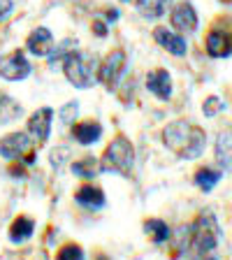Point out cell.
I'll list each match as a JSON object with an SVG mask.
<instances>
[{"label":"cell","instance_id":"277c9868","mask_svg":"<svg viewBox=\"0 0 232 260\" xmlns=\"http://www.w3.org/2000/svg\"><path fill=\"white\" fill-rule=\"evenodd\" d=\"M103 170L114 174H121V177H130L132 168H135V149H132V142L125 135H116L109 146L103 153Z\"/></svg>","mask_w":232,"mask_h":260},{"label":"cell","instance_id":"ac0fdd59","mask_svg":"<svg viewBox=\"0 0 232 260\" xmlns=\"http://www.w3.org/2000/svg\"><path fill=\"white\" fill-rule=\"evenodd\" d=\"M32 233H35V221H32L30 216H23V214L16 216L10 225V239L14 244H21V242H26V239H30Z\"/></svg>","mask_w":232,"mask_h":260},{"label":"cell","instance_id":"d6a6232c","mask_svg":"<svg viewBox=\"0 0 232 260\" xmlns=\"http://www.w3.org/2000/svg\"><path fill=\"white\" fill-rule=\"evenodd\" d=\"M121 3H130V0H121Z\"/></svg>","mask_w":232,"mask_h":260},{"label":"cell","instance_id":"7a4b0ae2","mask_svg":"<svg viewBox=\"0 0 232 260\" xmlns=\"http://www.w3.org/2000/svg\"><path fill=\"white\" fill-rule=\"evenodd\" d=\"M190 230V253L195 258H205L216 251L218 242H221L223 233L218 225V218L211 211H200L193 221L188 223Z\"/></svg>","mask_w":232,"mask_h":260},{"label":"cell","instance_id":"603a6c76","mask_svg":"<svg viewBox=\"0 0 232 260\" xmlns=\"http://www.w3.org/2000/svg\"><path fill=\"white\" fill-rule=\"evenodd\" d=\"M21 105L14 103L10 95H5V93H0V123H10V121L19 119L21 116Z\"/></svg>","mask_w":232,"mask_h":260},{"label":"cell","instance_id":"5b68a950","mask_svg":"<svg viewBox=\"0 0 232 260\" xmlns=\"http://www.w3.org/2000/svg\"><path fill=\"white\" fill-rule=\"evenodd\" d=\"M0 156L5 160H23L30 165L35 160L32 153V137L28 133H10L0 140Z\"/></svg>","mask_w":232,"mask_h":260},{"label":"cell","instance_id":"6da1fadb","mask_svg":"<svg viewBox=\"0 0 232 260\" xmlns=\"http://www.w3.org/2000/svg\"><path fill=\"white\" fill-rule=\"evenodd\" d=\"M162 142L174 156L184 158V160H195L205 153L207 133L200 125L179 119L162 128Z\"/></svg>","mask_w":232,"mask_h":260},{"label":"cell","instance_id":"ba28073f","mask_svg":"<svg viewBox=\"0 0 232 260\" xmlns=\"http://www.w3.org/2000/svg\"><path fill=\"white\" fill-rule=\"evenodd\" d=\"M30 75V63L23 56L21 49L0 56V77L7 81H21Z\"/></svg>","mask_w":232,"mask_h":260},{"label":"cell","instance_id":"30bf717a","mask_svg":"<svg viewBox=\"0 0 232 260\" xmlns=\"http://www.w3.org/2000/svg\"><path fill=\"white\" fill-rule=\"evenodd\" d=\"M153 40H156L158 47H162L172 56H186V51H188V42H186L184 35L170 30V28H165V26L153 28Z\"/></svg>","mask_w":232,"mask_h":260},{"label":"cell","instance_id":"f546056e","mask_svg":"<svg viewBox=\"0 0 232 260\" xmlns=\"http://www.w3.org/2000/svg\"><path fill=\"white\" fill-rule=\"evenodd\" d=\"M95 260H112V258H107L105 253H97V258H95Z\"/></svg>","mask_w":232,"mask_h":260},{"label":"cell","instance_id":"4316f807","mask_svg":"<svg viewBox=\"0 0 232 260\" xmlns=\"http://www.w3.org/2000/svg\"><path fill=\"white\" fill-rule=\"evenodd\" d=\"M93 32H95L97 38H107V26L100 19H93Z\"/></svg>","mask_w":232,"mask_h":260},{"label":"cell","instance_id":"8992f818","mask_svg":"<svg viewBox=\"0 0 232 260\" xmlns=\"http://www.w3.org/2000/svg\"><path fill=\"white\" fill-rule=\"evenodd\" d=\"M125 65H128V56H125L123 49L109 51L107 58H105L103 63H100V68H97V81H100L107 91L116 88L121 77H123V72H125Z\"/></svg>","mask_w":232,"mask_h":260},{"label":"cell","instance_id":"4dcf8cb0","mask_svg":"<svg viewBox=\"0 0 232 260\" xmlns=\"http://www.w3.org/2000/svg\"><path fill=\"white\" fill-rule=\"evenodd\" d=\"M202 260H218V258H216V255H205Z\"/></svg>","mask_w":232,"mask_h":260},{"label":"cell","instance_id":"44dd1931","mask_svg":"<svg viewBox=\"0 0 232 260\" xmlns=\"http://www.w3.org/2000/svg\"><path fill=\"white\" fill-rule=\"evenodd\" d=\"M100 172H103V162L93 156L79 158V160L72 162V174L79 179H95Z\"/></svg>","mask_w":232,"mask_h":260},{"label":"cell","instance_id":"4fadbf2b","mask_svg":"<svg viewBox=\"0 0 232 260\" xmlns=\"http://www.w3.org/2000/svg\"><path fill=\"white\" fill-rule=\"evenodd\" d=\"M146 88L158 98V100H170L172 98V77L168 70H153L146 75Z\"/></svg>","mask_w":232,"mask_h":260},{"label":"cell","instance_id":"f1b7e54d","mask_svg":"<svg viewBox=\"0 0 232 260\" xmlns=\"http://www.w3.org/2000/svg\"><path fill=\"white\" fill-rule=\"evenodd\" d=\"M119 19V10H107V21H116Z\"/></svg>","mask_w":232,"mask_h":260},{"label":"cell","instance_id":"ffe728a7","mask_svg":"<svg viewBox=\"0 0 232 260\" xmlns=\"http://www.w3.org/2000/svg\"><path fill=\"white\" fill-rule=\"evenodd\" d=\"M170 5L172 0H137V12L149 21H156L170 10Z\"/></svg>","mask_w":232,"mask_h":260},{"label":"cell","instance_id":"2e32d148","mask_svg":"<svg viewBox=\"0 0 232 260\" xmlns=\"http://www.w3.org/2000/svg\"><path fill=\"white\" fill-rule=\"evenodd\" d=\"M72 137H75L79 144L88 146L95 144L100 137H103V125L97 121H81V123H72Z\"/></svg>","mask_w":232,"mask_h":260},{"label":"cell","instance_id":"5bb4252c","mask_svg":"<svg viewBox=\"0 0 232 260\" xmlns=\"http://www.w3.org/2000/svg\"><path fill=\"white\" fill-rule=\"evenodd\" d=\"M105 190L100 188V186L95 184H84L79 190L75 193V202L77 205H81L84 209H103L105 207Z\"/></svg>","mask_w":232,"mask_h":260},{"label":"cell","instance_id":"d4e9b609","mask_svg":"<svg viewBox=\"0 0 232 260\" xmlns=\"http://www.w3.org/2000/svg\"><path fill=\"white\" fill-rule=\"evenodd\" d=\"M223 109H225V103H223L218 95H209V98H205V103H202V114L209 116V119H214Z\"/></svg>","mask_w":232,"mask_h":260},{"label":"cell","instance_id":"1f68e13d","mask_svg":"<svg viewBox=\"0 0 232 260\" xmlns=\"http://www.w3.org/2000/svg\"><path fill=\"white\" fill-rule=\"evenodd\" d=\"M218 3H225V5H232V0H218Z\"/></svg>","mask_w":232,"mask_h":260},{"label":"cell","instance_id":"8fae6325","mask_svg":"<svg viewBox=\"0 0 232 260\" xmlns=\"http://www.w3.org/2000/svg\"><path fill=\"white\" fill-rule=\"evenodd\" d=\"M51 121H54V109L51 107H42L32 114L28 119V135L32 137V142H42L49 140V133H51Z\"/></svg>","mask_w":232,"mask_h":260},{"label":"cell","instance_id":"3957f363","mask_svg":"<svg viewBox=\"0 0 232 260\" xmlns=\"http://www.w3.org/2000/svg\"><path fill=\"white\" fill-rule=\"evenodd\" d=\"M97 60L84 51H68L63 56L65 79L77 88H91L97 81Z\"/></svg>","mask_w":232,"mask_h":260},{"label":"cell","instance_id":"e0dca14e","mask_svg":"<svg viewBox=\"0 0 232 260\" xmlns=\"http://www.w3.org/2000/svg\"><path fill=\"white\" fill-rule=\"evenodd\" d=\"M223 179V170L221 168H214V165H205V168H197L193 174V181L195 186L202 190V193H211L214 186L218 184Z\"/></svg>","mask_w":232,"mask_h":260},{"label":"cell","instance_id":"cb8c5ba5","mask_svg":"<svg viewBox=\"0 0 232 260\" xmlns=\"http://www.w3.org/2000/svg\"><path fill=\"white\" fill-rule=\"evenodd\" d=\"M56 260H84V249L79 244H65V246L58 249Z\"/></svg>","mask_w":232,"mask_h":260},{"label":"cell","instance_id":"7402d4cb","mask_svg":"<svg viewBox=\"0 0 232 260\" xmlns=\"http://www.w3.org/2000/svg\"><path fill=\"white\" fill-rule=\"evenodd\" d=\"M144 233L151 235V242L156 244V246H162V244L170 242V237H172L168 223L160 221V218H146L144 221Z\"/></svg>","mask_w":232,"mask_h":260},{"label":"cell","instance_id":"7c38bea8","mask_svg":"<svg viewBox=\"0 0 232 260\" xmlns=\"http://www.w3.org/2000/svg\"><path fill=\"white\" fill-rule=\"evenodd\" d=\"M28 51H30L32 56H40V58H44V56L51 54V49H54V35H51V30L44 26L35 28V30L28 35Z\"/></svg>","mask_w":232,"mask_h":260},{"label":"cell","instance_id":"52a82bcc","mask_svg":"<svg viewBox=\"0 0 232 260\" xmlns=\"http://www.w3.org/2000/svg\"><path fill=\"white\" fill-rule=\"evenodd\" d=\"M205 49L211 58H230L232 56V28L225 23H216L207 32Z\"/></svg>","mask_w":232,"mask_h":260},{"label":"cell","instance_id":"d6986e66","mask_svg":"<svg viewBox=\"0 0 232 260\" xmlns=\"http://www.w3.org/2000/svg\"><path fill=\"white\" fill-rule=\"evenodd\" d=\"M186 253H190V230L188 225L177 228L172 242H170V255L172 260H181Z\"/></svg>","mask_w":232,"mask_h":260},{"label":"cell","instance_id":"9a60e30c","mask_svg":"<svg viewBox=\"0 0 232 260\" xmlns=\"http://www.w3.org/2000/svg\"><path fill=\"white\" fill-rule=\"evenodd\" d=\"M214 156L221 170L232 172V128L218 133L216 142H214Z\"/></svg>","mask_w":232,"mask_h":260},{"label":"cell","instance_id":"484cf974","mask_svg":"<svg viewBox=\"0 0 232 260\" xmlns=\"http://www.w3.org/2000/svg\"><path fill=\"white\" fill-rule=\"evenodd\" d=\"M77 109H79L77 103H68L63 107V112H60V121H63V123H72V119L77 116Z\"/></svg>","mask_w":232,"mask_h":260},{"label":"cell","instance_id":"83f0119b","mask_svg":"<svg viewBox=\"0 0 232 260\" xmlns=\"http://www.w3.org/2000/svg\"><path fill=\"white\" fill-rule=\"evenodd\" d=\"M12 7H14V3H12V0H0V21H3V19L10 14Z\"/></svg>","mask_w":232,"mask_h":260},{"label":"cell","instance_id":"9c48e42d","mask_svg":"<svg viewBox=\"0 0 232 260\" xmlns=\"http://www.w3.org/2000/svg\"><path fill=\"white\" fill-rule=\"evenodd\" d=\"M170 23H172V28L177 32H181V35H190V32L197 30V26H200V21H197V12H195V7L190 5L188 0H184V3H179L177 7L172 10V14H170Z\"/></svg>","mask_w":232,"mask_h":260}]
</instances>
